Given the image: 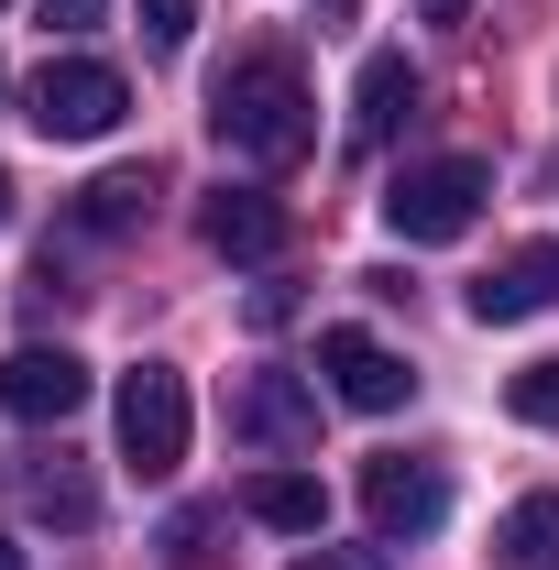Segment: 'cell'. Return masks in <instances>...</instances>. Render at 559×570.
<instances>
[{
  "label": "cell",
  "instance_id": "cell-1",
  "mask_svg": "<svg viewBox=\"0 0 559 570\" xmlns=\"http://www.w3.org/2000/svg\"><path fill=\"white\" fill-rule=\"evenodd\" d=\"M209 132L242 154V165H296L318 142V110H307V77L285 56H242V67L209 88Z\"/></svg>",
  "mask_w": 559,
  "mask_h": 570
},
{
  "label": "cell",
  "instance_id": "cell-2",
  "mask_svg": "<svg viewBox=\"0 0 559 570\" xmlns=\"http://www.w3.org/2000/svg\"><path fill=\"white\" fill-rule=\"evenodd\" d=\"M483 198H493L483 154H428V165H406V176L384 187V230H395V242H461V230L483 219Z\"/></svg>",
  "mask_w": 559,
  "mask_h": 570
},
{
  "label": "cell",
  "instance_id": "cell-3",
  "mask_svg": "<svg viewBox=\"0 0 559 570\" xmlns=\"http://www.w3.org/2000/svg\"><path fill=\"white\" fill-rule=\"evenodd\" d=\"M110 428H121V461H133L143 483H165L176 461H187V373L176 362H133L121 373V395H110Z\"/></svg>",
  "mask_w": 559,
  "mask_h": 570
},
{
  "label": "cell",
  "instance_id": "cell-4",
  "mask_svg": "<svg viewBox=\"0 0 559 570\" xmlns=\"http://www.w3.org/2000/svg\"><path fill=\"white\" fill-rule=\"evenodd\" d=\"M121 110H133V88H121V67H99V56H56V67H33V88H22V121L45 142H99V132H121Z\"/></svg>",
  "mask_w": 559,
  "mask_h": 570
},
{
  "label": "cell",
  "instance_id": "cell-5",
  "mask_svg": "<svg viewBox=\"0 0 559 570\" xmlns=\"http://www.w3.org/2000/svg\"><path fill=\"white\" fill-rule=\"evenodd\" d=\"M362 515H373L384 549H395V538H428V527L450 515V472L418 461V450H373V461H362Z\"/></svg>",
  "mask_w": 559,
  "mask_h": 570
},
{
  "label": "cell",
  "instance_id": "cell-6",
  "mask_svg": "<svg viewBox=\"0 0 559 570\" xmlns=\"http://www.w3.org/2000/svg\"><path fill=\"white\" fill-rule=\"evenodd\" d=\"M318 373H330V395H341V406H362V417H395V406L418 395V373L384 352L373 330H318Z\"/></svg>",
  "mask_w": 559,
  "mask_h": 570
},
{
  "label": "cell",
  "instance_id": "cell-7",
  "mask_svg": "<svg viewBox=\"0 0 559 570\" xmlns=\"http://www.w3.org/2000/svg\"><path fill=\"white\" fill-rule=\"evenodd\" d=\"M0 406H11L22 428H67L77 406H88V362H77V352H45V341L11 352V362H0Z\"/></svg>",
  "mask_w": 559,
  "mask_h": 570
},
{
  "label": "cell",
  "instance_id": "cell-8",
  "mask_svg": "<svg viewBox=\"0 0 559 570\" xmlns=\"http://www.w3.org/2000/svg\"><path fill=\"white\" fill-rule=\"evenodd\" d=\"M559 307V242H516L483 285H472V318L483 330H527V318H549Z\"/></svg>",
  "mask_w": 559,
  "mask_h": 570
},
{
  "label": "cell",
  "instance_id": "cell-9",
  "mask_svg": "<svg viewBox=\"0 0 559 570\" xmlns=\"http://www.w3.org/2000/svg\"><path fill=\"white\" fill-rule=\"evenodd\" d=\"M198 242H209L219 264H275V253H285V198H264V187H219V198H198Z\"/></svg>",
  "mask_w": 559,
  "mask_h": 570
},
{
  "label": "cell",
  "instance_id": "cell-10",
  "mask_svg": "<svg viewBox=\"0 0 559 570\" xmlns=\"http://www.w3.org/2000/svg\"><path fill=\"white\" fill-rule=\"evenodd\" d=\"M231 428H242L253 450H318V395H307L296 373H253V384L231 395Z\"/></svg>",
  "mask_w": 559,
  "mask_h": 570
},
{
  "label": "cell",
  "instance_id": "cell-11",
  "mask_svg": "<svg viewBox=\"0 0 559 570\" xmlns=\"http://www.w3.org/2000/svg\"><path fill=\"white\" fill-rule=\"evenodd\" d=\"M406 110H418V67L406 56H362V77H351V142H395Z\"/></svg>",
  "mask_w": 559,
  "mask_h": 570
},
{
  "label": "cell",
  "instance_id": "cell-12",
  "mask_svg": "<svg viewBox=\"0 0 559 570\" xmlns=\"http://www.w3.org/2000/svg\"><path fill=\"white\" fill-rule=\"evenodd\" d=\"M242 515H253V527H275V538H318V515H330V494H318V483H307V472H253V483H242Z\"/></svg>",
  "mask_w": 559,
  "mask_h": 570
},
{
  "label": "cell",
  "instance_id": "cell-13",
  "mask_svg": "<svg viewBox=\"0 0 559 570\" xmlns=\"http://www.w3.org/2000/svg\"><path fill=\"white\" fill-rule=\"evenodd\" d=\"M154 198H165V176H154V165H110L99 187H77V230H143Z\"/></svg>",
  "mask_w": 559,
  "mask_h": 570
},
{
  "label": "cell",
  "instance_id": "cell-14",
  "mask_svg": "<svg viewBox=\"0 0 559 570\" xmlns=\"http://www.w3.org/2000/svg\"><path fill=\"white\" fill-rule=\"evenodd\" d=\"M493 560H504V570H559V494L504 504V527H493Z\"/></svg>",
  "mask_w": 559,
  "mask_h": 570
},
{
  "label": "cell",
  "instance_id": "cell-15",
  "mask_svg": "<svg viewBox=\"0 0 559 570\" xmlns=\"http://www.w3.org/2000/svg\"><path fill=\"white\" fill-rule=\"evenodd\" d=\"M219 538H231V504H187V515H165V570H219Z\"/></svg>",
  "mask_w": 559,
  "mask_h": 570
},
{
  "label": "cell",
  "instance_id": "cell-16",
  "mask_svg": "<svg viewBox=\"0 0 559 570\" xmlns=\"http://www.w3.org/2000/svg\"><path fill=\"white\" fill-rule=\"evenodd\" d=\"M22 504H33V515H56V527H88V515H99V494H88V472H77V461H33V472H22Z\"/></svg>",
  "mask_w": 559,
  "mask_h": 570
},
{
  "label": "cell",
  "instance_id": "cell-17",
  "mask_svg": "<svg viewBox=\"0 0 559 570\" xmlns=\"http://www.w3.org/2000/svg\"><path fill=\"white\" fill-rule=\"evenodd\" d=\"M504 406H516L527 428H559V352H549V362H527V373L504 384Z\"/></svg>",
  "mask_w": 559,
  "mask_h": 570
},
{
  "label": "cell",
  "instance_id": "cell-18",
  "mask_svg": "<svg viewBox=\"0 0 559 570\" xmlns=\"http://www.w3.org/2000/svg\"><path fill=\"white\" fill-rule=\"evenodd\" d=\"M187 33H198V0H143V45L154 56H176Z\"/></svg>",
  "mask_w": 559,
  "mask_h": 570
},
{
  "label": "cell",
  "instance_id": "cell-19",
  "mask_svg": "<svg viewBox=\"0 0 559 570\" xmlns=\"http://www.w3.org/2000/svg\"><path fill=\"white\" fill-rule=\"evenodd\" d=\"M296 570H384V549H296Z\"/></svg>",
  "mask_w": 559,
  "mask_h": 570
},
{
  "label": "cell",
  "instance_id": "cell-20",
  "mask_svg": "<svg viewBox=\"0 0 559 570\" xmlns=\"http://www.w3.org/2000/svg\"><path fill=\"white\" fill-rule=\"evenodd\" d=\"M99 11H110V0H45V22H56V33H88Z\"/></svg>",
  "mask_w": 559,
  "mask_h": 570
},
{
  "label": "cell",
  "instance_id": "cell-21",
  "mask_svg": "<svg viewBox=\"0 0 559 570\" xmlns=\"http://www.w3.org/2000/svg\"><path fill=\"white\" fill-rule=\"evenodd\" d=\"M418 11H428V22H461V11H472V0H418Z\"/></svg>",
  "mask_w": 559,
  "mask_h": 570
},
{
  "label": "cell",
  "instance_id": "cell-22",
  "mask_svg": "<svg viewBox=\"0 0 559 570\" xmlns=\"http://www.w3.org/2000/svg\"><path fill=\"white\" fill-rule=\"evenodd\" d=\"M0 230H11V176H0Z\"/></svg>",
  "mask_w": 559,
  "mask_h": 570
},
{
  "label": "cell",
  "instance_id": "cell-23",
  "mask_svg": "<svg viewBox=\"0 0 559 570\" xmlns=\"http://www.w3.org/2000/svg\"><path fill=\"white\" fill-rule=\"evenodd\" d=\"M0 570H22V549H11V538H0Z\"/></svg>",
  "mask_w": 559,
  "mask_h": 570
}]
</instances>
